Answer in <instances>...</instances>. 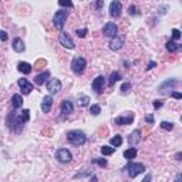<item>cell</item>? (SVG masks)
Here are the masks:
<instances>
[{
  "label": "cell",
  "instance_id": "33",
  "mask_svg": "<svg viewBox=\"0 0 182 182\" xmlns=\"http://www.w3.org/2000/svg\"><path fill=\"white\" fill-rule=\"evenodd\" d=\"M181 39V31L178 30V29H174L172 30V41L174 40H179Z\"/></svg>",
  "mask_w": 182,
  "mask_h": 182
},
{
  "label": "cell",
  "instance_id": "2",
  "mask_svg": "<svg viewBox=\"0 0 182 182\" xmlns=\"http://www.w3.org/2000/svg\"><path fill=\"white\" fill-rule=\"evenodd\" d=\"M67 17H68V10H59V12H56V14H54V17H53L54 27H56L57 30H63Z\"/></svg>",
  "mask_w": 182,
  "mask_h": 182
},
{
  "label": "cell",
  "instance_id": "43",
  "mask_svg": "<svg viewBox=\"0 0 182 182\" xmlns=\"http://www.w3.org/2000/svg\"><path fill=\"white\" fill-rule=\"evenodd\" d=\"M171 97H174V98L179 100V98H182V94L181 93H172V94H171Z\"/></svg>",
  "mask_w": 182,
  "mask_h": 182
},
{
  "label": "cell",
  "instance_id": "9",
  "mask_svg": "<svg viewBox=\"0 0 182 182\" xmlns=\"http://www.w3.org/2000/svg\"><path fill=\"white\" fill-rule=\"evenodd\" d=\"M124 43H125V36H124V34H117V36L112 37L111 41H110V49L120 50V49H122Z\"/></svg>",
  "mask_w": 182,
  "mask_h": 182
},
{
  "label": "cell",
  "instance_id": "17",
  "mask_svg": "<svg viewBox=\"0 0 182 182\" xmlns=\"http://www.w3.org/2000/svg\"><path fill=\"white\" fill-rule=\"evenodd\" d=\"M139 141H141V131L134 130L133 133L130 134V137H128V142H130L131 147H135V145L139 144Z\"/></svg>",
  "mask_w": 182,
  "mask_h": 182
},
{
  "label": "cell",
  "instance_id": "29",
  "mask_svg": "<svg viewBox=\"0 0 182 182\" xmlns=\"http://www.w3.org/2000/svg\"><path fill=\"white\" fill-rule=\"evenodd\" d=\"M100 112H101V108H100L98 104H94L90 107V114H93V115H100Z\"/></svg>",
  "mask_w": 182,
  "mask_h": 182
},
{
  "label": "cell",
  "instance_id": "35",
  "mask_svg": "<svg viewBox=\"0 0 182 182\" xmlns=\"http://www.w3.org/2000/svg\"><path fill=\"white\" fill-rule=\"evenodd\" d=\"M128 13H130L131 16H135L137 13H138V9H137L135 4H131V6L128 7Z\"/></svg>",
  "mask_w": 182,
  "mask_h": 182
},
{
  "label": "cell",
  "instance_id": "25",
  "mask_svg": "<svg viewBox=\"0 0 182 182\" xmlns=\"http://www.w3.org/2000/svg\"><path fill=\"white\" fill-rule=\"evenodd\" d=\"M121 78L122 77H121L120 73H118V71H114V73H111V75H110V83L108 84H110V86H114L118 80H121Z\"/></svg>",
  "mask_w": 182,
  "mask_h": 182
},
{
  "label": "cell",
  "instance_id": "41",
  "mask_svg": "<svg viewBox=\"0 0 182 182\" xmlns=\"http://www.w3.org/2000/svg\"><path fill=\"white\" fill-rule=\"evenodd\" d=\"M104 6V2H102V0H98V2H97L96 3V9L98 10V9H101V7Z\"/></svg>",
  "mask_w": 182,
  "mask_h": 182
},
{
  "label": "cell",
  "instance_id": "36",
  "mask_svg": "<svg viewBox=\"0 0 182 182\" xmlns=\"http://www.w3.org/2000/svg\"><path fill=\"white\" fill-rule=\"evenodd\" d=\"M152 105H154V110H159V108L164 105V100H155Z\"/></svg>",
  "mask_w": 182,
  "mask_h": 182
},
{
  "label": "cell",
  "instance_id": "19",
  "mask_svg": "<svg viewBox=\"0 0 182 182\" xmlns=\"http://www.w3.org/2000/svg\"><path fill=\"white\" fill-rule=\"evenodd\" d=\"M13 50H14L16 53H23L26 50V46H24V43H23L22 39L16 37L14 40H13Z\"/></svg>",
  "mask_w": 182,
  "mask_h": 182
},
{
  "label": "cell",
  "instance_id": "8",
  "mask_svg": "<svg viewBox=\"0 0 182 182\" xmlns=\"http://www.w3.org/2000/svg\"><path fill=\"white\" fill-rule=\"evenodd\" d=\"M118 33V26L115 23H107V24L102 27V34L105 37H115Z\"/></svg>",
  "mask_w": 182,
  "mask_h": 182
},
{
  "label": "cell",
  "instance_id": "11",
  "mask_svg": "<svg viewBox=\"0 0 182 182\" xmlns=\"http://www.w3.org/2000/svg\"><path fill=\"white\" fill-rule=\"evenodd\" d=\"M114 122L117 125H130V124L134 122V114L133 112H127L124 115H120V117L115 118Z\"/></svg>",
  "mask_w": 182,
  "mask_h": 182
},
{
  "label": "cell",
  "instance_id": "26",
  "mask_svg": "<svg viewBox=\"0 0 182 182\" xmlns=\"http://www.w3.org/2000/svg\"><path fill=\"white\" fill-rule=\"evenodd\" d=\"M115 148H112V147H108V145H104V147H101V154L102 155H111L114 154Z\"/></svg>",
  "mask_w": 182,
  "mask_h": 182
},
{
  "label": "cell",
  "instance_id": "7",
  "mask_svg": "<svg viewBox=\"0 0 182 182\" xmlns=\"http://www.w3.org/2000/svg\"><path fill=\"white\" fill-rule=\"evenodd\" d=\"M59 41H60V44H61V46L64 47V49L73 50V49L75 47V44H74V41H73V39H71L67 33H64V31H61V33H60Z\"/></svg>",
  "mask_w": 182,
  "mask_h": 182
},
{
  "label": "cell",
  "instance_id": "37",
  "mask_svg": "<svg viewBox=\"0 0 182 182\" xmlns=\"http://www.w3.org/2000/svg\"><path fill=\"white\" fill-rule=\"evenodd\" d=\"M87 175H91V172H90V171H84V172H81V174H75L74 178L75 179H77V178H83V176H87Z\"/></svg>",
  "mask_w": 182,
  "mask_h": 182
},
{
  "label": "cell",
  "instance_id": "38",
  "mask_svg": "<svg viewBox=\"0 0 182 182\" xmlns=\"http://www.w3.org/2000/svg\"><path fill=\"white\" fill-rule=\"evenodd\" d=\"M7 39H9V36H7L6 31L0 30V40H2V41H7Z\"/></svg>",
  "mask_w": 182,
  "mask_h": 182
},
{
  "label": "cell",
  "instance_id": "1",
  "mask_svg": "<svg viewBox=\"0 0 182 182\" xmlns=\"http://www.w3.org/2000/svg\"><path fill=\"white\" fill-rule=\"evenodd\" d=\"M67 139L70 144L75 145V147H80V145H84L87 142V135L80 130H73L67 133Z\"/></svg>",
  "mask_w": 182,
  "mask_h": 182
},
{
  "label": "cell",
  "instance_id": "32",
  "mask_svg": "<svg viewBox=\"0 0 182 182\" xmlns=\"http://www.w3.org/2000/svg\"><path fill=\"white\" fill-rule=\"evenodd\" d=\"M75 33H77V36L78 37H81V39H84L87 36V33H88V30H87V29H78L77 31H75Z\"/></svg>",
  "mask_w": 182,
  "mask_h": 182
},
{
  "label": "cell",
  "instance_id": "20",
  "mask_svg": "<svg viewBox=\"0 0 182 182\" xmlns=\"http://www.w3.org/2000/svg\"><path fill=\"white\" fill-rule=\"evenodd\" d=\"M31 64H29V63L26 61H20L19 64H17V70L20 71V73H23V74H30L31 73Z\"/></svg>",
  "mask_w": 182,
  "mask_h": 182
},
{
  "label": "cell",
  "instance_id": "30",
  "mask_svg": "<svg viewBox=\"0 0 182 182\" xmlns=\"http://www.w3.org/2000/svg\"><path fill=\"white\" fill-rule=\"evenodd\" d=\"M94 164H97V165H100V167H107V159H104V158H94L93 159Z\"/></svg>",
  "mask_w": 182,
  "mask_h": 182
},
{
  "label": "cell",
  "instance_id": "10",
  "mask_svg": "<svg viewBox=\"0 0 182 182\" xmlns=\"http://www.w3.org/2000/svg\"><path fill=\"white\" fill-rule=\"evenodd\" d=\"M121 12H122V4H121L120 2L114 0V2H111V3H110V16H111L112 19L120 17Z\"/></svg>",
  "mask_w": 182,
  "mask_h": 182
},
{
  "label": "cell",
  "instance_id": "5",
  "mask_svg": "<svg viewBox=\"0 0 182 182\" xmlns=\"http://www.w3.org/2000/svg\"><path fill=\"white\" fill-rule=\"evenodd\" d=\"M46 87H47V91H49L50 94H57V93L61 91L63 84H61V81H60L59 78H51V80L47 81Z\"/></svg>",
  "mask_w": 182,
  "mask_h": 182
},
{
  "label": "cell",
  "instance_id": "6",
  "mask_svg": "<svg viewBox=\"0 0 182 182\" xmlns=\"http://www.w3.org/2000/svg\"><path fill=\"white\" fill-rule=\"evenodd\" d=\"M56 159L61 164H67L73 159V155H71V152L68 151V149L60 148V149H57V152H56Z\"/></svg>",
  "mask_w": 182,
  "mask_h": 182
},
{
  "label": "cell",
  "instance_id": "44",
  "mask_svg": "<svg viewBox=\"0 0 182 182\" xmlns=\"http://www.w3.org/2000/svg\"><path fill=\"white\" fill-rule=\"evenodd\" d=\"M90 182H98V178H97V175H91V179H90Z\"/></svg>",
  "mask_w": 182,
  "mask_h": 182
},
{
  "label": "cell",
  "instance_id": "13",
  "mask_svg": "<svg viewBox=\"0 0 182 182\" xmlns=\"http://www.w3.org/2000/svg\"><path fill=\"white\" fill-rule=\"evenodd\" d=\"M176 86H178V81H176L175 78H169V80L164 81V83L161 84L158 91H159V93H167V91H171L172 88H175Z\"/></svg>",
  "mask_w": 182,
  "mask_h": 182
},
{
  "label": "cell",
  "instance_id": "18",
  "mask_svg": "<svg viewBox=\"0 0 182 182\" xmlns=\"http://www.w3.org/2000/svg\"><path fill=\"white\" fill-rule=\"evenodd\" d=\"M49 78H50V73H49V71H43L41 74H39V75L34 77V83L37 84V86H43Z\"/></svg>",
  "mask_w": 182,
  "mask_h": 182
},
{
  "label": "cell",
  "instance_id": "3",
  "mask_svg": "<svg viewBox=\"0 0 182 182\" xmlns=\"http://www.w3.org/2000/svg\"><path fill=\"white\" fill-rule=\"evenodd\" d=\"M86 67H87V61L83 57H75V59L73 60V63H71V70H73V73L77 75L83 74Z\"/></svg>",
  "mask_w": 182,
  "mask_h": 182
},
{
  "label": "cell",
  "instance_id": "23",
  "mask_svg": "<svg viewBox=\"0 0 182 182\" xmlns=\"http://www.w3.org/2000/svg\"><path fill=\"white\" fill-rule=\"evenodd\" d=\"M110 144L112 145V148H118L122 145V137L121 135H114L111 139H110Z\"/></svg>",
  "mask_w": 182,
  "mask_h": 182
},
{
  "label": "cell",
  "instance_id": "45",
  "mask_svg": "<svg viewBox=\"0 0 182 182\" xmlns=\"http://www.w3.org/2000/svg\"><path fill=\"white\" fill-rule=\"evenodd\" d=\"M181 181H182V175H181V174H178L176 178H175V182H181Z\"/></svg>",
  "mask_w": 182,
  "mask_h": 182
},
{
  "label": "cell",
  "instance_id": "16",
  "mask_svg": "<svg viewBox=\"0 0 182 182\" xmlns=\"http://www.w3.org/2000/svg\"><path fill=\"white\" fill-rule=\"evenodd\" d=\"M51 107H53V97L51 96H46L43 98V102H41V111L44 114H49L51 111Z\"/></svg>",
  "mask_w": 182,
  "mask_h": 182
},
{
  "label": "cell",
  "instance_id": "4",
  "mask_svg": "<svg viewBox=\"0 0 182 182\" xmlns=\"http://www.w3.org/2000/svg\"><path fill=\"white\" fill-rule=\"evenodd\" d=\"M127 171H128V175L130 178H137L139 174H142L145 171V165L144 164H130L128 167H127Z\"/></svg>",
  "mask_w": 182,
  "mask_h": 182
},
{
  "label": "cell",
  "instance_id": "14",
  "mask_svg": "<svg viewBox=\"0 0 182 182\" xmlns=\"http://www.w3.org/2000/svg\"><path fill=\"white\" fill-rule=\"evenodd\" d=\"M93 90L96 91L97 94H101L102 91H104V87H105V78L104 75H98V77L96 78V80L93 81Z\"/></svg>",
  "mask_w": 182,
  "mask_h": 182
},
{
  "label": "cell",
  "instance_id": "40",
  "mask_svg": "<svg viewBox=\"0 0 182 182\" xmlns=\"http://www.w3.org/2000/svg\"><path fill=\"white\" fill-rule=\"evenodd\" d=\"M154 67H157V63H155V61H151L148 65H147V71H148V70H152Z\"/></svg>",
  "mask_w": 182,
  "mask_h": 182
},
{
  "label": "cell",
  "instance_id": "31",
  "mask_svg": "<svg viewBox=\"0 0 182 182\" xmlns=\"http://www.w3.org/2000/svg\"><path fill=\"white\" fill-rule=\"evenodd\" d=\"M59 4L61 7H74V4H73V2H70V0H60L59 2Z\"/></svg>",
  "mask_w": 182,
  "mask_h": 182
},
{
  "label": "cell",
  "instance_id": "42",
  "mask_svg": "<svg viewBox=\"0 0 182 182\" xmlns=\"http://www.w3.org/2000/svg\"><path fill=\"white\" fill-rule=\"evenodd\" d=\"M151 179H152V176H151V174H148V175H145V178L142 179L141 182H151Z\"/></svg>",
  "mask_w": 182,
  "mask_h": 182
},
{
  "label": "cell",
  "instance_id": "15",
  "mask_svg": "<svg viewBox=\"0 0 182 182\" xmlns=\"http://www.w3.org/2000/svg\"><path fill=\"white\" fill-rule=\"evenodd\" d=\"M19 87H20V90H22L23 96H27V94H30L31 91H33V84H31L29 80H26V78H20Z\"/></svg>",
  "mask_w": 182,
  "mask_h": 182
},
{
  "label": "cell",
  "instance_id": "28",
  "mask_svg": "<svg viewBox=\"0 0 182 182\" xmlns=\"http://www.w3.org/2000/svg\"><path fill=\"white\" fill-rule=\"evenodd\" d=\"M90 102V97L88 96H81L80 98H78V105L80 107H87Z\"/></svg>",
  "mask_w": 182,
  "mask_h": 182
},
{
  "label": "cell",
  "instance_id": "39",
  "mask_svg": "<svg viewBox=\"0 0 182 182\" xmlns=\"http://www.w3.org/2000/svg\"><path fill=\"white\" fill-rule=\"evenodd\" d=\"M145 121H147V122H148V124H151V125H152V124L155 122L154 115H152V114H148V115H147V117H145Z\"/></svg>",
  "mask_w": 182,
  "mask_h": 182
},
{
  "label": "cell",
  "instance_id": "24",
  "mask_svg": "<svg viewBox=\"0 0 182 182\" xmlns=\"http://www.w3.org/2000/svg\"><path fill=\"white\" fill-rule=\"evenodd\" d=\"M137 148H128V149H125L124 151V157L127 158V159H134V158L137 157Z\"/></svg>",
  "mask_w": 182,
  "mask_h": 182
},
{
  "label": "cell",
  "instance_id": "46",
  "mask_svg": "<svg viewBox=\"0 0 182 182\" xmlns=\"http://www.w3.org/2000/svg\"><path fill=\"white\" fill-rule=\"evenodd\" d=\"M176 159L181 161V152H178V154H176Z\"/></svg>",
  "mask_w": 182,
  "mask_h": 182
},
{
  "label": "cell",
  "instance_id": "27",
  "mask_svg": "<svg viewBox=\"0 0 182 182\" xmlns=\"http://www.w3.org/2000/svg\"><path fill=\"white\" fill-rule=\"evenodd\" d=\"M159 127L162 128V130H165V131H172L174 130V124L168 122V121H162V122L159 124Z\"/></svg>",
  "mask_w": 182,
  "mask_h": 182
},
{
  "label": "cell",
  "instance_id": "21",
  "mask_svg": "<svg viewBox=\"0 0 182 182\" xmlns=\"http://www.w3.org/2000/svg\"><path fill=\"white\" fill-rule=\"evenodd\" d=\"M12 105H13L14 110L22 108L23 107V97L20 96V94H14V96L12 97Z\"/></svg>",
  "mask_w": 182,
  "mask_h": 182
},
{
  "label": "cell",
  "instance_id": "34",
  "mask_svg": "<svg viewBox=\"0 0 182 182\" xmlns=\"http://www.w3.org/2000/svg\"><path fill=\"white\" fill-rule=\"evenodd\" d=\"M130 90H131V83H124L122 86H121V91H122L124 94H125V93H128Z\"/></svg>",
  "mask_w": 182,
  "mask_h": 182
},
{
  "label": "cell",
  "instance_id": "22",
  "mask_svg": "<svg viewBox=\"0 0 182 182\" xmlns=\"http://www.w3.org/2000/svg\"><path fill=\"white\" fill-rule=\"evenodd\" d=\"M165 47H167V50H168V51H169V53L179 51V50L182 49V46H181V44L175 43V41H172V40H168V41H167V44H165Z\"/></svg>",
  "mask_w": 182,
  "mask_h": 182
},
{
  "label": "cell",
  "instance_id": "12",
  "mask_svg": "<svg viewBox=\"0 0 182 182\" xmlns=\"http://www.w3.org/2000/svg\"><path fill=\"white\" fill-rule=\"evenodd\" d=\"M73 111H74V105H73V102H71L70 100H64V101L61 102V115H63V118L70 117V115L73 114Z\"/></svg>",
  "mask_w": 182,
  "mask_h": 182
}]
</instances>
